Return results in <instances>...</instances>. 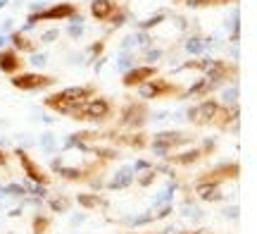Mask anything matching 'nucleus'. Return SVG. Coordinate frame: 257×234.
<instances>
[{
	"instance_id": "nucleus-34",
	"label": "nucleus",
	"mask_w": 257,
	"mask_h": 234,
	"mask_svg": "<svg viewBox=\"0 0 257 234\" xmlns=\"http://www.w3.org/2000/svg\"><path fill=\"white\" fill-rule=\"evenodd\" d=\"M3 43H5V36H0V46H3Z\"/></svg>"
},
{
	"instance_id": "nucleus-8",
	"label": "nucleus",
	"mask_w": 257,
	"mask_h": 234,
	"mask_svg": "<svg viewBox=\"0 0 257 234\" xmlns=\"http://www.w3.org/2000/svg\"><path fill=\"white\" fill-rule=\"evenodd\" d=\"M157 74V67H134V69H128L124 79H121V84L124 86H141L146 84L148 79H153Z\"/></svg>"
},
{
	"instance_id": "nucleus-25",
	"label": "nucleus",
	"mask_w": 257,
	"mask_h": 234,
	"mask_svg": "<svg viewBox=\"0 0 257 234\" xmlns=\"http://www.w3.org/2000/svg\"><path fill=\"white\" fill-rule=\"evenodd\" d=\"M34 65H46L48 60H46V55H34V60H31Z\"/></svg>"
},
{
	"instance_id": "nucleus-22",
	"label": "nucleus",
	"mask_w": 257,
	"mask_h": 234,
	"mask_svg": "<svg viewBox=\"0 0 257 234\" xmlns=\"http://www.w3.org/2000/svg\"><path fill=\"white\" fill-rule=\"evenodd\" d=\"M50 206H53V210H60V213H62V210H67V206H69V203H67V198H53V201H50Z\"/></svg>"
},
{
	"instance_id": "nucleus-10",
	"label": "nucleus",
	"mask_w": 257,
	"mask_h": 234,
	"mask_svg": "<svg viewBox=\"0 0 257 234\" xmlns=\"http://www.w3.org/2000/svg\"><path fill=\"white\" fill-rule=\"evenodd\" d=\"M24 65V60L19 57L17 50H0V72L5 74H17Z\"/></svg>"
},
{
	"instance_id": "nucleus-28",
	"label": "nucleus",
	"mask_w": 257,
	"mask_h": 234,
	"mask_svg": "<svg viewBox=\"0 0 257 234\" xmlns=\"http://www.w3.org/2000/svg\"><path fill=\"white\" fill-rule=\"evenodd\" d=\"M226 3H236V0H210V5H226Z\"/></svg>"
},
{
	"instance_id": "nucleus-4",
	"label": "nucleus",
	"mask_w": 257,
	"mask_h": 234,
	"mask_svg": "<svg viewBox=\"0 0 257 234\" xmlns=\"http://www.w3.org/2000/svg\"><path fill=\"white\" fill-rule=\"evenodd\" d=\"M10 84L22 91H38V89H48L55 84V79L48 74H38V72H29V74H12Z\"/></svg>"
},
{
	"instance_id": "nucleus-29",
	"label": "nucleus",
	"mask_w": 257,
	"mask_h": 234,
	"mask_svg": "<svg viewBox=\"0 0 257 234\" xmlns=\"http://www.w3.org/2000/svg\"><path fill=\"white\" fill-rule=\"evenodd\" d=\"M5 160H8V155H5V153L0 150V165H5Z\"/></svg>"
},
{
	"instance_id": "nucleus-15",
	"label": "nucleus",
	"mask_w": 257,
	"mask_h": 234,
	"mask_svg": "<svg viewBox=\"0 0 257 234\" xmlns=\"http://www.w3.org/2000/svg\"><path fill=\"white\" fill-rule=\"evenodd\" d=\"M10 41L15 43L17 50H27V53H34V50H36V43H34L31 38H27L24 34H19V31H15V34L10 36Z\"/></svg>"
},
{
	"instance_id": "nucleus-14",
	"label": "nucleus",
	"mask_w": 257,
	"mask_h": 234,
	"mask_svg": "<svg viewBox=\"0 0 257 234\" xmlns=\"http://www.w3.org/2000/svg\"><path fill=\"white\" fill-rule=\"evenodd\" d=\"M131 182H134V170L124 168L121 172H117V177L110 182V189H124V187H128Z\"/></svg>"
},
{
	"instance_id": "nucleus-35",
	"label": "nucleus",
	"mask_w": 257,
	"mask_h": 234,
	"mask_svg": "<svg viewBox=\"0 0 257 234\" xmlns=\"http://www.w3.org/2000/svg\"><path fill=\"white\" fill-rule=\"evenodd\" d=\"M174 3H184V0H174Z\"/></svg>"
},
{
	"instance_id": "nucleus-12",
	"label": "nucleus",
	"mask_w": 257,
	"mask_h": 234,
	"mask_svg": "<svg viewBox=\"0 0 257 234\" xmlns=\"http://www.w3.org/2000/svg\"><path fill=\"white\" fill-rule=\"evenodd\" d=\"M146 120V108L143 105H126L124 108V113H121V124H131V127H136V124H143Z\"/></svg>"
},
{
	"instance_id": "nucleus-19",
	"label": "nucleus",
	"mask_w": 257,
	"mask_h": 234,
	"mask_svg": "<svg viewBox=\"0 0 257 234\" xmlns=\"http://www.w3.org/2000/svg\"><path fill=\"white\" fill-rule=\"evenodd\" d=\"M48 225H50V220H48V217H41V215H38L36 220H34V229H36V234H46Z\"/></svg>"
},
{
	"instance_id": "nucleus-1",
	"label": "nucleus",
	"mask_w": 257,
	"mask_h": 234,
	"mask_svg": "<svg viewBox=\"0 0 257 234\" xmlns=\"http://www.w3.org/2000/svg\"><path fill=\"white\" fill-rule=\"evenodd\" d=\"M88 96H93V86H69V89H64L60 94L48 96L46 105L53 108V110H57V113L69 115V110H72L74 105L88 101Z\"/></svg>"
},
{
	"instance_id": "nucleus-13",
	"label": "nucleus",
	"mask_w": 257,
	"mask_h": 234,
	"mask_svg": "<svg viewBox=\"0 0 257 234\" xmlns=\"http://www.w3.org/2000/svg\"><path fill=\"white\" fill-rule=\"evenodd\" d=\"M195 191H198V196L202 201H219V184L217 182H210V179H200L198 184H195Z\"/></svg>"
},
{
	"instance_id": "nucleus-17",
	"label": "nucleus",
	"mask_w": 257,
	"mask_h": 234,
	"mask_svg": "<svg viewBox=\"0 0 257 234\" xmlns=\"http://www.w3.org/2000/svg\"><path fill=\"white\" fill-rule=\"evenodd\" d=\"M200 150H188V153H181V155H176L174 163H181V165H191L195 160H200Z\"/></svg>"
},
{
	"instance_id": "nucleus-9",
	"label": "nucleus",
	"mask_w": 257,
	"mask_h": 234,
	"mask_svg": "<svg viewBox=\"0 0 257 234\" xmlns=\"http://www.w3.org/2000/svg\"><path fill=\"white\" fill-rule=\"evenodd\" d=\"M17 158H19V163H22V168H24V172H27L29 179H34V182H38V184H48V175L38 168L34 160L29 158L24 150H17Z\"/></svg>"
},
{
	"instance_id": "nucleus-7",
	"label": "nucleus",
	"mask_w": 257,
	"mask_h": 234,
	"mask_svg": "<svg viewBox=\"0 0 257 234\" xmlns=\"http://www.w3.org/2000/svg\"><path fill=\"white\" fill-rule=\"evenodd\" d=\"M188 136L186 134H179V131H165V134H157L155 141H153V150L160 153V155H167L172 146H179V143H186Z\"/></svg>"
},
{
	"instance_id": "nucleus-18",
	"label": "nucleus",
	"mask_w": 257,
	"mask_h": 234,
	"mask_svg": "<svg viewBox=\"0 0 257 234\" xmlns=\"http://www.w3.org/2000/svg\"><path fill=\"white\" fill-rule=\"evenodd\" d=\"M202 48H205V41H202V38H188V41H186V50H188V53H200Z\"/></svg>"
},
{
	"instance_id": "nucleus-27",
	"label": "nucleus",
	"mask_w": 257,
	"mask_h": 234,
	"mask_svg": "<svg viewBox=\"0 0 257 234\" xmlns=\"http://www.w3.org/2000/svg\"><path fill=\"white\" fill-rule=\"evenodd\" d=\"M100 50H102V41H100V43H95V46H91V53H93V55H98Z\"/></svg>"
},
{
	"instance_id": "nucleus-3",
	"label": "nucleus",
	"mask_w": 257,
	"mask_h": 234,
	"mask_svg": "<svg viewBox=\"0 0 257 234\" xmlns=\"http://www.w3.org/2000/svg\"><path fill=\"white\" fill-rule=\"evenodd\" d=\"M76 12H79V8H76L74 3H60V5H53V8L43 10V12H36V15H29L27 27H34V24H38V22H43V19H48V22H57V19L74 17Z\"/></svg>"
},
{
	"instance_id": "nucleus-23",
	"label": "nucleus",
	"mask_w": 257,
	"mask_h": 234,
	"mask_svg": "<svg viewBox=\"0 0 257 234\" xmlns=\"http://www.w3.org/2000/svg\"><path fill=\"white\" fill-rule=\"evenodd\" d=\"M55 38H57V29H50V31L43 34V43H50V41H55Z\"/></svg>"
},
{
	"instance_id": "nucleus-30",
	"label": "nucleus",
	"mask_w": 257,
	"mask_h": 234,
	"mask_svg": "<svg viewBox=\"0 0 257 234\" xmlns=\"http://www.w3.org/2000/svg\"><path fill=\"white\" fill-rule=\"evenodd\" d=\"M193 234H212V232H210V229H195Z\"/></svg>"
},
{
	"instance_id": "nucleus-11",
	"label": "nucleus",
	"mask_w": 257,
	"mask_h": 234,
	"mask_svg": "<svg viewBox=\"0 0 257 234\" xmlns=\"http://www.w3.org/2000/svg\"><path fill=\"white\" fill-rule=\"evenodd\" d=\"M114 10H117V3L114 0H93L91 3V15L98 22H107V19L114 15Z\"/></svg>"
},
{
	"instance_id": "nucleus-31",
	"label": "nucleus",
	"mask_w": 257,
	"mask_h": 234,
	"mask_svg": "<svg viewBox=\"0 0 257 234\" xmlns=\"http://www.w3.org/2000/svg\"><path fill=\"white\" fill-rule=\"evenodd\" d=\"M5 196H8V194H5V189L0 187V198H5Z\"/></svg>"
},
{
	"instance_id": "nucleus-24",
	"label": "nucleus",
	"mask_w": 257,
	"mask_h": 234,
	"mask_svg": "<svg viewBox=\"0 0 257 234\" xmlns=\"http://www.w3.org/2000/svg\"><path fill=\"white\" fill-rule=\"evenodd\" d=\"M69 36H72V38L81 36V24H76V27H74V24H72V27H69Z\"/></svg>"
},
{
	"instance_id": "nucleus-33",
	"label": "nucleus",
	"mask_w": 257,
	"mask_h": 234,
	"mask_svg": "<svg viewBox=\"0 0 257 234\" xmlns=\"http://www.w3.org/2000/svg\"><path fill=\"white\" fill-rule=\"evenodd\" d=\"M8 5V0H0V8H5Z\"/></svg>"
},
{
	"instance_id": "nucleus-20",
	"label": "nucleus",
	"mask_w": 257,
	"mask_h": 234,
	"mask_svg": "<svg viewBox=\"0 0 257 234\" xmlns=\"http://www.w3.org/2000/svg\"><path fill=\"white\" fill-rule=\"evenodd\" d=\"M162 19H165V15H155V17L146 19V22H141V29H148V27H157V24H160Z\"/></svg>"
},
{
	"instance_id": "nucleus-21",
	"label": "nucleus",
	"mask_w": 257,
	"mask_h": 234,
	"mask_svg": "<svg viewBox=\"0 0 257 234\" xmlns=\"http://www.w3.org/2000/svg\"><path fill=\"white\" fill-rule=\"evenodd\" d=\"M5 194H12V196H24L27 191H24V187H19V184H10V187H5Z\"/></svg>"
},
{
	"instance_id": "nucleus-26",
	"label": "nucleus",
	"mask_w": 257,
	"mask_h": 234,
	"mask_svg": "<svg viewBox=\"0 0 257 234\" xmlns=\"http://www.w3.org/2000/svg\"><path fill=\"white\" fill-rule=\"evenodd\" d=\"M43 146H46L48 150L53 148V139H50V134H46V136H43Z\"/></svg>"
},
{
	"instance_id": "nucleus-16",
	"label": "nucleus",
	"mask_w": 257,
	"mask_h": 234,
	"mask_svg": "<svg viewBox=\"0 0 257 234\" xmlns=\"http://www.w3.org/2000/svg\"><path fill=\"white\" fill-rule=\"evenodd\" d=\"M76 201L81 203L83 208H98V206H105V201L102 198H98V196H86V194H79L76 196Z\"/></svg>"
},
{
	"instance_id": "nucleus-2",
	"label": "nucleus",
	"mask_w": 257,
	"mask_h": 234,
	"mask_svg": "<svg viewBox=\"0 0 257 234\" xmlns=\"http://www.w3.org/2000/svg\"><path fill=\"white\" fill-rule=\"evenodd\" d=\"M112 113V105L107 98H88L83 103L74 105L69 115L74 120H107Z\"/></svg>"
},
{
	"instance_id": "nucleus-5",
	"label": "nucleus",
	"mask_w": 257,
	"mask_h": 234,
	"mask_svg": "<svg viewBox=\"0 0 257 234\" xmlns=\"http://www.w3.org/2000/svg\"><path fill=\"white\" fill-rule=\"evenodd\" d=\"M181 89L174 84H169L167 79H148L146 84H141V96L143 98H162L169 94H179Z\"/></svg>"
},
{
	"instance_id": "nucleus-6",
	"label": "nucleus",
	"mask_w": 257,
	"mask_h": 234,
	"mask_svg": "<svg viewBox=\"0 0 257 234\" xmlns=\"http://www.w3.org/2000/svg\"><path fill=\"white\" fill-rule=\"evenodd\" d=\"M221 108L217 101H202L198 108H193L191 113H188V117H191L195 124H207V122H214V117H219L221 115Z\"/></svg>"
},
{
	"instance_id": "nucleus-32",
	"label": "nucleus",
	"mask_w": 257,
	"mask_h": 234,
	"mask_svg": "<svg viewBox=\"0 0 257 234\" xmlns=\"http://www.w3.org/2000/svg\"><path fill=\"white\" fill-rule=\"evenodd\" d=\"M165 234H179L176 229H165Z\"/></svg>"
}]
</instances>
